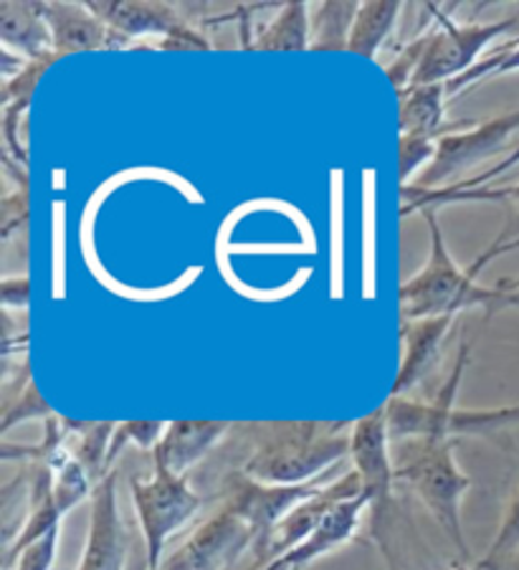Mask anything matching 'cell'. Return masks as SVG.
<instances>
[{
	"label": "cell",
	"mask_w": 519,
	"mask_h": 570,
	"mask_svg": "<svg viewBox=\"0 0 519 570\" xmlns=\"http://www.w3.org/2000/svg\"><path fill=\"white\" fill-rule=\"evenodd\" d=\"M439 153V140L431 137H415V135H401L398 140V180L401 186H408V180L413 178V173L419 168H429Z\"/></svg>",
	"instance_id": "28"
},
{
	"label": "cell",
	"mask_w": 519,
	"mask_h": 570,
	"mask_svg": "<svg viewBox=\"0 0 519 570\" xmlns=\"http://www.w3.org/2000/svg\"><path fill=\"white\" fill-rule=\"evenodd\" d=\"M355 421H266L234 424L248 444L241 472L266 484H304L350 459Z\"/></svg>",
	"instance_id": "1"
},
{
	"label": "cell",
	"mask_w": 519,
	"mask_h": 570,
	"mask_svg": "<svg viewBox=\"0 0 519 570\" xmlns=\"http://www.w3.org/2000/svg\"><path fill=\"white\" fill-rule=\"evenodd\" d=\"M254 51H304L310 49V3L290 0L248 43Z\"/></svg>",
	"instance_id": "20"
},
{
	"label": "cell",
	"mask_w": 519,
	"mask_h": 570,
	"mask_svg": "<svg viewBox=\"0 0 519 570\" xmlns=\"http://www.w3.org/2000/svg\"><path fill=\"white\" fill-rule=\"evenodd\" d=\"M0 299H3L6 312L26 315L31 302V279L29 274H16V277H3L0 282Z\"/></svg>",
	"instance_id": "32"
},
{
	"label": "cell",
	"mask_w": 519,
	"mask_h": 570,
	"mask_svg": "<svg viewBox=\"0 0 519 570\" xmlns=\"http://www.w3.org/2000/svg\"><path fill=\"white\" fill-rule=\"evenodd\" d=\"M515 309H519V305H517V307H515Z\"/></svg>",
	"instance_id": "37"
},
{
	"label": "cell",
	"mask_w": 519,
	"mask_h": 570,
	"mask_svg": "<svg viewBox=\"0 0 519 570\" xmlns=\"http://www.w3.org/2000/svg\"><path fill=\"white\" fill-rule=\"evenodd\" d=\"M0 41H3L6 51L26 61H39L57 53L49 21H46V3L3 0L0 3Z\"/></svg>",
	"instance_id": "18"
},
{
	"label": "cell",
	"mask_w": 519,
	"mask_h": 570,
	"mask_svg": "<svg viewBox=\"0 0 519 570\" xmlns=\"http://www.w3.org/2000/svg\"><path fill=\"white\" fill-rule=\"evenodd\" d=\"M350 462L360 476L363 492L368 494V532L375 542L385 563L398 570L393 553V512H395V464H393V441L388 434L385 406L375 409L368 416L352 424Z\"/></svg>",
	"instance_id": "5"
},
{
	"label": "cell",
	"mask_w": 519,
	"mask_h": 570,
	"mask_svg": "<svg viewBox=\"0 0 519 570\" xmlns=\"http://www.w3.org/2000/svg\"><path fill=\"white\" fill-rule=\"evenodd\" d=\"M57 416L49 403L43 401V395L36 391V383L31 381L21 393L11 395L3 401V419H0V434H8L13 426L26 424V421H49Z\"/></svg>",
	"instance_id": "25"
},
{
	"label": "cell",
	"mask_w": 519,
	"mask_h": 570,
	"mask_svg": "<svg viewBox=\"0 0 519 570\" xmlns=\"http://www.w3.org/2000/svg\"><path fill=\"white\" fill-rule=\"evenodd\" d=\"M244 570H280V568H276L274 563H268V566H252V563H248Z\"/></svg>",
	"instance_id": "35"
},
{
	"label": "cell",
	"mask_w": 519,
	"mask_h": 570,
	"mask_svg": "<svg viewBox=\"0 0 519 570\" xmlns=\"http://www.w3.org/2000/svg\"><path fill=\"white\" fill-rule=\"evenodd\" d=\"M95 487L97 484L91 482L87 469L71 456V452L53 466V494H57L61 518H67L77 504L91 498V494H95Z\"/></svg>",
	"instance_id": "24"
},
{
	"label": "cell",
	"mask_w": 519,
	"mask_h": 570,
	"mask_svg": "<svg viewBox=\"0 0 519 570\" xmlns=\"http://www.w3.org/2000/svg\"><path fill=\"white\" fill-rule=\"evenodd\" d=\"M393 464L395 482L408 487L431 512L443 535L457 548L461 563L474 566V553H471L461 520V502L471 490V476L457 462V441H393Z\"/></svg>",
	"instance_id": "2"
},
{
	"label": "cell",
	"mask_w": 519,
	"mask_h": 570,
	"mask_svg": "<svg viewBox=\"0 0 519 570\" xmlns=\"http://www.w3.org/2000/svg\"><path fill=\"white\" fill-rule=\"evenodd\" d=\"M228 431H234V424L228 421H170L160 444L155 446L153 462L188 476L190 469L228 436Z\"/></svg>",
	"instance_id": "15"
},
{
	"label": "cell",
	"mask_w": 519,
	"mask_h": 570,
	"mask_svg": "<svg viewBox=\"0 0 519 570\" xmlns=\"http://www.w3.org/2000/svg\"><path fill=\"white\" fill-rule=\"evenodd\" d=\"M423 218L431 234V252L423 269L403 282L401 289H398L401 322L457 317L459 312L474 307H505V292L497 284L494 287H481L474 274L461 269L453 262L439 224V210H423Z\"/></svg>",
	"instance_id": "4"
},
{
	"label": "cell",
	"mask_w": 519,
	"mask_h": 570,
	"mask_svg": "<svg viewBox=\"0 0 519 570\" xmlns=\"http://www.w3.org/2000/svg\"><path fill=\"white\" fill-rule=\"evenodd\" d=\"M401 112H398V125L401 135L431 137L441 140L451 132H461L474 122H449L447 119V85H425L403 91Z\"/></svg>",
	"instance_id": "19"
},
{
	"label": "cell",
	"mask_w": 519,
	"mask_h": 570,
	"mask_svg": "<svg viewBox=\"0 0 519 570\" xmlns=\"http://www.w3.org/2000/svg\"><path fill=\"white\" fill-rule=\"evenodd\" d=\"M129 535L117 502V469L95 487L87 548L77 570H125Z\"/></svg>",
	"instance_id": "12"
},
{
	"label": "cell",
	"mask_w": 519,
	"mask_h": 570,
	"mask_svg": "<svg viewBox=\"0 0 519 570\" xmlns=\"http://www.w3.org/2000/svg\"><path fill=\"white\" fill-rule=\"evenodd\" d=\"M87 6L117 36L133 43V49H137V39H145V36H160L163 41H168L190 29V23L173 3H137V0H101L99 3V0H87Z\"/></svg>",
	"instance_id": "13"
},
{
	"label": "cell",
	"mask_w": 519,
	"mask_h": 570,
	"mask_svg": "<svg viewBox=\"0 0 519 570\" xmlns=\"http://www.w3.org/2000/svg\"><path fill=\"white\" fill-rule=\"evenodd\" d=\"M117 424L112 421H85L81 431H77V444L71 446V456L87 469L91 482L99 484L109 472V446H112V436H115Z\"/></svg>",
	"instance_id": "23"
},
{
	"label": "cell",
	"mask_w": 519,
	"mask_h": 570,
	"mask_svg": "<svg viewBox=\"0 0 519 570\" xmlns=\"http://www.w3.org/2000/svg\"><path fill=\"white\" fill-rule=\"evenodd\" d=\"M519 132V105L497 117H489L484 122H474L467 130L451 132L439 140L435 160L423 168V173L413 188L439 190L447 183H457L463 173L474 170L479 163L497 158L507 150V145Z\"/></svg>",
	"instance_id": "9"
},
{
	"label": "cell",
	"mask_w": 519,
	"mask_h": 570,
	"mask_svg": "<svg viewBox=\"0 0 519 570\" xmlns=\"http://www.w3.org/2000/svg\"><path fill=\"white\" fill-rule=\"evenodd\" d=\"M46 21L53 36V51L59 57L99 49H133V43L117 36L87 3H46Z\"/></svg>",
	"instance_id": "14"
},
{
	"label": "cell",
	"mask_w": 519,
	"mask_h": 570,
	"mask_svg": "<svg viewBox=\"0 0 519 570\" xmlns=\"http://www.w3.org/2000/svg\"><path fill=\"white\" fill-rule=\"evenodd\" d=\"M401 8L403 3H398V0H370V3H360L355 23H352L347 51L373 61L388 41V36L393 33Z\"/></svg>",
	"instance_id": "21"
},
{
	"label": "cell",
	"mask_w": 519,
	"mask_h": 570,
	"mask_svg": "<svg viewBox=\"0 0 519 570\" xmlns=\"http://www.w3.org/2000/svg\"><path fill=\"white\" fill-rule=\"evenodd\" d=\"M129 492L145 540V566L147 570H160L168 540L196 518L206 498L193 490L188 476L170 472L160 462H153V474L147 480L133 476Z\"/></svg>",
	"instance_id": "6"
},
{
	"label": "cell",
	"mask_w": 519,
	"mask_h": 570,
	"mask_svg": "<svg viewBox=\"0 0 519 570\" xmlns=\"http://www.w3.org/2000/svg\"><path fill=\"white\" fill-rule=\"evenodd\" d=\"M358 11L355 0L310 3V51H347Z\"/></svg>",
	"instance_id": "22"
},
{
	"label": "cell",
	"mask_w": 519,
	"mask_h": 570,
	"mask_svg": "<svg viewBox=\"0 0 519 570\" xmlns=\"http://www.w3.org/2000/svg\"><path fill=\"white\" fill-rule=\"evenodd\" d=\"M474 570H519V548L494 563H474Z\"/></svg>",
	"instance_id": "33"
},
{
	"label": "cell",
	"mask_w": 519,
	"mask_h": 570,
	"mask_svg": "<svg viewBox=\"0 0 519 570\" xmlns=\"http://www.w3.org/2000/svg\"><path fill=\"white\" fill-rule=\"evenodd\" d=\"M431 8L439 21L431 26L429 49L423 53L411 89L425 85H449V81L474 67L481 53L497 39H502V36L512 39L519 33V11L494 23H457L451 21L449 13L439 11L435 3H431Z\"/></svg>",
	"instance_id": "7"
},
{
	"label": "cell",
	"mask_w": 519,
	"mask_h": 570,
	"mask_svg": "<svg viewBox=\"0 0 519 570\" xmlns=\"http://www.w3.org/2000/svg\"><path fill=\"white\" fill-rule=\"evenodd\" d=\"M429 41H431V26L423 33L415 36V39L408 43L403 51H398V57L388 63V67H383L385 77L391 79V85L398 91V97H401L403 91L411 89L415 71H419L421 61H423V53H425V49H429Z\"/></svg>",
	"instance_id": "27"
},
{
	"label": "cell",
	"mask_w": 519,
	"mask_h": 570,
	"mask_svg": "<svg viewBox=\"0 0 519 570\" xmlns=\"http://www.w3.org/2000/svg\"><path fill=\"white\" fill-rule=\"evenodd\" d=\"M469 363V345L461 343L459 357L451 375L431 401H419L411 395H391L385 406V421L391 441L405 439H451L461 436H497L502 431L519 426V403L499 409H457V391L461 375Z\"/></svg>",
	"instance_id": "3"
},
{
	"label": "cell",
	"mask_w": 519,
	"mask_h": 570,
	"mask_svg": "<svg viewBox=\"0 0 519 570\" xmlns=\"http://www.w3.org/2000/svg\"><path fill=\"white\" fill-rule=\"evenodd\" d=\"M517 548H519V484L507 502L502 522H499L497 535L491 540L487 556L481 558L479 563H494V560H502L509 553H515Z\"/></svg>",
	"instance_id": "29"
},
{
	"label": "cell",
	"mask_w": 519,
	"mask_h": 570,
	"mask_svg": "<svg viewBox=\"0 0 519 570\" xmlns=\"http://www.w3.org/2000/svg\"><path fill=\"white\" fill-rule=\"evenodd\" d=\"M449 570H474V566H469V563H461V560H459V563H453Z\"/></svg>",
	"instance_id": "36"
},
{
	"label": "cell",
	"mask_w": 519,
	"mask_h": 570,
	"mask_svg": "<svg viewBox=\"0 0 519 570\" xmlns=\"http://www.w3.org/2000/svg\"><path fill=\"white\" fill-rule=\"evenodd\" d=\"M368 504L370 502L365 492L352 500L340 502L337 508L322 520V525L302 542V546H296L280 560H274V566L280 570H304L312 563H317L320 558L335 553V550L342 546H347V542L355 540L358 535L360 518H363Z\"/></svg>",
	"instance_id": "16"
},
{
	"label": "cell",
	"mask_w": 519,
	"mask_h": 570,
	"mask_svg": "<svg viewBox=\"0 0 519 570\" xmlns=\"http://www.w3.org/2000/svg\"><path fill=\"white\" fill-rule=\"evenodd\" d=\"M340 474H345L342 466L332 469V472L304 484H266L252 480V476H246L241 469H236V472H231L226 476L224 487H221V502H224V508H228L231 512H236L238 518L254 530V558L258 556V550L266 546V540L274 532V528L280 525L296 504L312 498V494L320 492L322 487L335 482Z\"/></svg>",
	"instance_id": "8"
},
{
	"label": "cell",
	"mask_w": 519,
	"mask_h": 570,
	"mask_svg": "<svg viewBox=\"0 0 519 570\" xmlns=\"http://www.w3.org/2000/svg\"><path fill=\"white\" fill-rule=\"evenodd\" d=\"M453 317H431V320H408L401 322L403 337V361L398 367L391 395H411L413 389L429 379L441 353V343L447 337Z\"/></svg>",
	"instance_id": "17"
},
{
	"label": "cell",
	"mask_w": 519,
	"mask_h": 570,
	"mask_svg": "<svg viewBox=\"0 0 519 570\" xmlns=\"http://www.w3.org/2000/svg\"><path fill=\"white\" fill-rule=\"evenodd\" d=\"M29 224V188H16L3 198V208H0V236L8 242L16 232H21Z\"/></svg>",
	"instance_id": "31"
},
{
	"label": "cell",
	"mask_w": 519,
	"mask_h": 570,
	"mask_svg": "<svg viewBox=\"0 0 519 570\" xmlns=\"http://www.w3.org/2000/svg\"><path fill=\"white\" fill-rule=\"evenodd\" d=\"M497 287L505 292V307H517L519 305V277L502 279L497 284Z\"/></svg>",
	"instance_id": "34"
},
{
	"label": "cell",
	"mask_w": 519,
	"mask_h": 570,
	"mask_svg": "<svg viewBox=\"0 0 519 570\" xmlns=\"http://www.w3.org/2000/svg\"><path fill=\"white\" fill-rule=\"evenodd\" d=\"M59 538L61 528L51 530L49 535L26 548L6 570H53V560H57L59 553Z\"/></svg>",
	"instance_id": "30"
},
{
	"label": "cell",
	"mask_w": 519,
	"mask_h": 570,
	"mask_svg": "<svg viewBox=\"0 0 519 570\" xmlns=\"http://www.w3.org/2000/svg\"><path fill=\"white\" fill-rule=\"evenodd\" d=\"M358 494H363V484H360L355 469H347V472L340 474L335 482H330L327 487H322L320 492H314L312 498L296 504L280 525L274 528V532L266 540V546L258 550V556H254L248 563L268 566L274 563V560H280L296 546H302L340 502L358 498Z\"/></svg>",
	"instance_id": "11"
},
{
	"label": "cell",
	"mask_w": 519,
	"mask_h": 570,
	"mask_svg": "<svg viewBox=\"0 0 519 570\" xmlns=\"http://www.w3.org/2000/svg\"><path fill=\"white\" fill-rule=\"evenodd\" d=\"M254 546V530L221 504L175 553L165 556L160 570H231L252 558Z\"/></svg>",
	"instance_id": "10"
},
{
	"label": "cell",
	"mask_w": 519,
	"mask_h": 570,
	"mask_svg": "<svg viewBox=\"0 0 519 570\" xmlns=\"http://www.w3.org/2000/svg\"><path fill=\"white\" fill-rule=\"evenodd\" d=\"M168 424L163 421H125V424H117L112 446H109V469H115V462L119 454L125 452V446L135 444L140 452H155V446L160 444Z\"/></svg>",
	"instance_id": "26"
}]
</instances>
